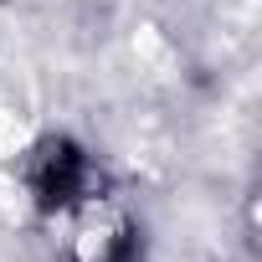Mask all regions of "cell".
<instances>
[{"label":"cell","instance_id":"obj_1","mask_svg":"<svg viewBox=\"0 0 262 262\" xmlns=\"http://www.w3.org/2000/svg\"><path fill=\"white\" fill-rule=\"evenodd\" d=\"M31 195L41 211H67L82 201L93 170H88V155L72 144V139H47L36 155H31Z\"/></svg>","mask_w":262,"mask_h":262},{"label":"cell","instance_id":"obj_2","mask_svg":"<svg viewBox=\"0 0 262 262\" xmlns=\"http://www.w3.org/2000/svg\"><path fill=\"white\" fill-rule=\"evenodd\" d=\"M98 262H144V242H139V231H118V236H108V247H103Z\"/></svg>","mask_w":262,"mask_h":262}]
</instances>
